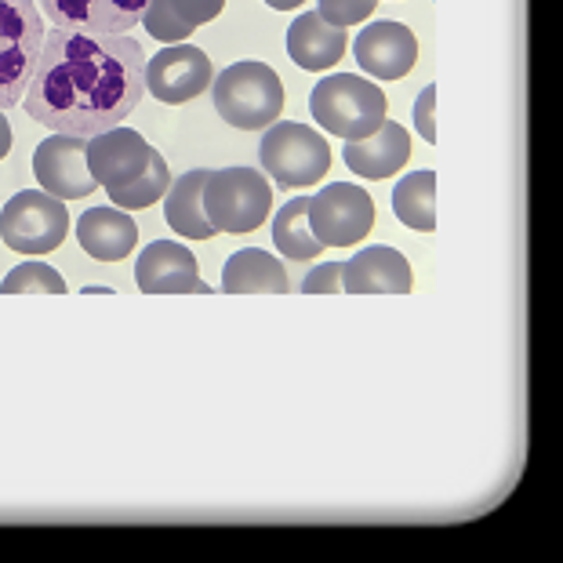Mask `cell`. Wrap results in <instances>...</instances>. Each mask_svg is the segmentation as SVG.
Here are the masks:
<instances>
[{
    "mask_svg": "<svg viewBox=\"0 0 563 563\" xmlns=\"http://www.w3.org/2000/svg\"><path fill=\"white\" fill-rule=\"evenodd\" d=\"M146 95V52L128 33L55 26L26 88V113L55 135L91 139L135 113Z\"/></svg>",
    "mask_w": 563,
    "mask_h": 563,
    "instance_id": "6da1fadb",
    "label": "cell"
},
{
    "mask_svg": "<svg viewBox=\"0 0 563 563\" xmlns=\"http://www.w3.org/2000/svg\"><path fill=\"white\" fill-rule=\"evenodd\" d=\"M214 110L225 124L241 131H262L284 113V84L277 69L255 58L225 66L219 77L211 80Z\"/></svg>",
    "mask_w": 563,
    "mask_h": 563,
    "instance_id": "7a4b0ae2",
    "label": "cell"
},
{
    "mask_svg": "<svg viewBox=\"0 0 563 563\" xmlns=\"http://www.w3.org/2000/svg\"><path fill=\"white\" fill-rule=\"evenodd\" d=\"M386 110H389L386 91L378 84L353 74H331L309 91V113H313V121L345 142L367 139L371 131H378V124L386 121Z\"/></svg>",
    "mask_w": 563,
    "mask_h": 563,
    "instance_id": "3957f363",
    "label": "cell"
},
{
    "mask_svg": "<svg viewBox=\"0 0 563 563\" xmlns=\"http://www.w3.org/2000/svg\"><path fill=\"white\" fill-rule=\"evenodd\" d=\"M44 37V15L33 0H0V110L26 99Z\"/></svg>",
    "mask_w": 563,
    "mask_h": 563,
    "instance_id": "277c9868",
    "label": "cell"
},
{
    "mask_svg": "<svg viewBox=\"0 0 563 563\" xmlns=\"http://www.w3.org/2000/svg\"><path fill=\"white\" fill-rule=\"evenodd\" d=\"M273 186L255 167H222L208 172L203 183V214L214 225V233H255L269 219Z\"/></svg>",
    "mask_w": 563,
    "mask_h": 563,
    "instance_id": "5b68a950",
    "label": "cell"
},
{
    "mask_svg": "<svg viewBox=\"0 0 563 563\" xmlns=\"http://www.w3.org/2000/svg\"><path fill=\"white\" fill-rule=\"evenodd\" d=\"M258 161L280 189H306L331 172V146L317 128L273 121L258 142Z\"/></svg>",
    "mask_w": 563,
    "mask_h": 563,
    "instance_id": "8992f818",
    "label": "cell"
},
{
    "mask_svg": "<svg viewBox=\"0 0 563 563\" xmlns=\"http://www.w3.org/2000/svg\"><path fill=\"white\" fill-rule=\"evenodd\" d=\"M69 233L66 203L44 189H22L0 208V241L15 255H52Z\"/></svg>",
    "mask_w": 563,
    "mask_h": 563,
    "instance_id": "52a82bcc",
    "label": "cell"
},
{
    "mask_svg": "<svg viewBox=\"0 0 563 563\" xmlns=\"http://www.w3.org/2000/svg\"><path fill=\"white\" fill-rule=\"evenodd\" d=\"M309 225L323 247H353L375 225V200L361 186L331 183L309 197Z\"/></svg>",
    "mask_w": 563,
    "mask_h": 563,
    "instance_id": "ba28073f",
    "label": "cell"
},
{
    "mask_svg": "<svg viewBox=\"0 0 563 563\" xmlns=\"http://www.w3.org/2000/svg\"><path fill=\"white\" fill-rule=\"evenodd\" d=\"M33 175H37L44 194L58 200H84L99 189L88 167V139L80 135H55L52 131V139H44L33 150Z\"/></svg>",
    "mask_w": 563,
    "mask_h": 563,
    "instance_id": "9c48e42d",
    "label": "cell"
},
{
    "mask_svg": "<svg viewBox=\"0 0 563 563\" xmlns=\"http://www.w3.org/2000/svg\"><path fill=\"white\" fill-rule=\"evenodd\" d=\"M214 69L203 47L194 44H167L164 52L146 58V91L157 102L183 106L211 88Z\"/></svg>",
    "mask_w": 563,
    "mask_h": 563,
    "instance_id": "30bf717a",
    "label": "cell"
},
{
    "mask_svg": "<svg viewBox=\"0 0 563 563\" xmlns=\"http://www.w3.org/2000/svg\"><path fill=\"white\" fill-rule=\"evenodd\" d=\"M353 55L364 74L378 77V80H400L411 74L418 63V41L404 22L378 19L356 33Z\"/></svg>",
    "mask_w": 563,
    "mask_h": 563,
    "instance_id": "8fae6325",
    "label": "cell"
},
{
    "mask_svg": "<svg viewBox=\"0 0 563 563\" xmlns=\"http://www.w3.org/2000/svg\"><path fill=\"white\" fill-rule=\"evenodd\" d=\"M135 284L150 295H208L194 251L175 241H153L135 262Z\"/></svg>",
    "mask_w": 563,
    "mask_h": 563,
    "instance_id": "7c38bea8",
    "label": "cell"
},
{
    "mask_svg": "<svg viewBox=\"0 0 563 563\" xmlns=\"http://www.w3.org/2000/svg\"><path fill=\"white\" fill-rule=\"evenodd\" d=\"M150 157H153V146L135 128L117 124L88 139V167H91L95 183L106 189L135 183V178L146 172Z\"/></svg>",
    "mask_w": 563,
    "mask_h": 563,
    "instance_id": "4fadbf2b",
    "label": "cell"
},
{
    "mask_svg": "<svg viewBox=\"0 0 563 563\" xmlns=\"http://www.w3.org/2000/svg\"><path fill=\"white\" fill-rule=\"evenodd\" d=\"M415 287L411 262L397 247H364L342 262V291L350 295H407Z\"/></svg>",
    "mask_w": 563,
    "mask_h": 563,
    "instance_id": "5bb4252c",
    "label": "cell"
},
{
    "mask_svg": "<svg viewBox=\"0 0 563 563\" xmlns=\"http://www.w3.org/2000/svg\"><path fill=\"white\" fill-rule=\"evenodd\" d=\"M41 8L63 30L128 33L142 22L150 0H41Z\"/></svg>",
    "mask_w": 563,
    "mask_h": 563,
    "instance_id": "9a60e30c",
    "label": "cell"
},
{
    "mask_svg": "<svg viewBox=\"0 0 563 563\" xmlns=\"http://www.w3.org/2000/svg\"><path fill=\"white\" fill-rule=\"evenodd\" d=\"M342 157L353 175L382 183V178L404 172L407 161H411V135L397 121H382L378 131H371L367 139L345 142Z\"/></svg>",
    "mask_w": 563,
    "mask_h": 563,
    "instance_id": "2e32d148",
    "label": "cell"
},
{
    "mask_svg": "<svg viewBox=\"0 0 563 563\" xmlns=\"http://www.w3.org/2000/svg\"><path fill=\"white\" fill-rule=\"evenodd\" d=\"M77 244L99 262H121L139 244V225L121 208H88L77 222Z\"/></svg>",
    "mask_w": 563,
    "mask_h": 563,
    "instance_id": "e0dca14e",
    "label": "cell"
},
{
    "mask_svg": "<svg viewBox=\"0 0 563 563\" xmlns=\"http://www.w3.org/2000/svg\"><path fill=\"white\" fill-rule=\"evenodd\" d=\"M345 44H350L345 30L323 22L317 11L298 15L291 22V30H287V55H291V63L298 69H309V74L331 69L345 55Z\"/></svg>",
    "mask_w": 563,
    "mask_h": 563,
    "instance_id": "ac0fdd59",
    "label": "cell"
},
{
    "mask_svg": "<svg viewBox=\"0 0 563 563\" xmlns=\"http://www.w3.org/2000/svg\"><path fill=\"white\" fill-rule=\"evenodd\" d=\"M203 183H208V172H186L164 194V219L172 233L186 236V241H211L214 236V225L203 214Z\"/></svg>",
    "mask_w": 563,
    "mask_h": 563,
    "instance_id": "d6986e66",
    "label": "cell"
},
{
    "mask_svg": "<svg viewBox=\"0 0 563 563\" xmlns=\"http://www.w3.org/2000/svg\"><path fill=\"white\" fill-rule=\"evenodd\" d=\"M287 287L291 284H287L284 262L262 247L236 251V255L225 258V266H222V291H230V295H255V291L284 295Z\"/></svg>",
    "mask_w": 563,
    "mask_h": 563,
    "instance_id": "ffe728a7",
    "label": "cell"
},
{
    "mask_svg": "<svg viewBox=\"0 0 563 563\" xmlns=\"http://www.w3.org/2000/svg\"><path fill=\"white\" fill-rule=\"evenodd\" d=\"M393 214L415 233L437 230V172H415L404 175L393 189Z\"/></svg>",
    "mask_w": 563,
    "mask_h": 563,
    "instance_id": "44dd1931",
    "label": "cell"
},
{
    "mask_svg": "<svg viewBox=\"0 0 563 563\" xmlns=\"http://www.w3.org/2000/svg\"><path fill=\"white\" fill-rule=\"evenodd\" d=\"M273 244L291 262L320 258L323 244L313 236V225H309V197H295L277 211V219H273Z\"/></svg>",
    "mask_w": 563,
    "mask_h": 563,
    "instance_id": "7402d4cb",
    "label": "cell"
},
{
    "mask_svg": "<svg viewBox=\"0 0 563 563\" xmlns=\"http://www.w3.org/2000/svg\"><path fill=\"white\" fill-rule=\"evenodd\" d=\"M167 186H172V172H167V161L161 157L157 150H153V157H150V164H146V172H142V175L135 178V183L113 186V189H106V194H110V200H113L121 211H142V208H150V203L164 200Z\"/></svg>",
    "mask_w": 563,
    "mask_h": 563,
    "instance_id": "603a6c76",
    "label": "cell"
},
{
    "mask_svg": "<svg viewBox=\"0 0 563 563\" xmlns=\"http://www.w3.org/2000/svg\"><path fill=\"white\" fill-rule=\"evenodd\" d=\"M22 291L63 295L66 280L58 277V269H52L47 262H19V266L0 280V295H22Z\"/></svg>",
    "mask_w": 563,
    "mask_h": 563,
    "instance_id": "cb8c5ba5",
    "label": "cell"
},
{
    "mask_svg": "<svg viewBox=\"0 0 563 563\" xmlns=\"http://www.w3.org/2000/svg\"><path fill=\"white\" fill-rule=\"evenodd\" d=\"M142 22H146L150 37L161 41V44H186V37L194 33L183 19L175 15V8L167 4V0H150V8H146V15H142Z\"/></svg>",
    "mask_w": 563,
    "mask_h": 563,
    "instance_id": "d4e9b609",
    "label": "cell"
},
{
    "mask_svg": "<svg viewBox=\"0 0 563 563\" xmlns=\"http://www.w3.org/2000/svg\"><path fill=\"white\" fill-rule=\"evenodd\" d=\"M378 0H317V15L323 22H331V26H356V22H364L375 15Z\"/></svg>",
    "mask_w": 563,
    "mask_h": 563,
    "instance_id": "484cf974",
    "label": "cell"
},
{
    "mask_svg": "<svg viewBox=\"0 0 563 563\" xmlns=\"http://www.w3.org/2000/svg\"><path fill=\"white\" fill-rule=\"evenodd\" d=\"M167 4L175 8V15L183 19L189 30H197V26H203V22L222 15L225 0H167Z\"/></svg>",
    "mask_w": 563,
    "mask_h": 563,
    "instance_id": "4316f807",
    "label": "cell"
},
{
    "mask_svg": "<svg viewBox=\"0 0 563 563\" xmlns=\"http://www.w3.org/2000/svg\"><path fill=\"white\" fill-rule=\"evenodd\" d=\"M306 295H334L342 291V262H323V266L309 269L302 280Z\"/></svg>",
    "mask_w": 563,
    "mask_h": 563,
    "instance_id": "83f0119b",
    "label": "cell"
},
{
    "mask_svg": "<svg viewBox=\"0 0 563 563\" xmlns=\"http://www.w3.org/2000/svg\"><path fill=\"white\" fill-rule=\"evenodd\" d=\"M433 106H437V84H429V88H422V95H418V102H415V128H418V135H422L426 142H437Z\"/></svg>",
    "mask_w": 563,
    "mask_h": 563,
    "instance_id": "f1b7e54d",
    "label": "cell"
},
{
    "mask_svg": "<svg viewBox=\"0 0 563 563\" xmlns=\"http://www.w3.org/2000/svg\"><path fill=\"white\" fill-rule=\"evenodd\" d=\"M8 150H11V124H8L4 110H0V161L8 157Z\"/></svg>",
    "mask_w": 563,
    "mask_h": 563,
    "instance_id": "f546056e",
    "label": "cell"
},
{
    "mask_svg": "<svg viewBox=\"0 0 563 563\" xmlns=\"http://www.w3.org/2000/svg\"><path fill=\"white\" fill-rule=\"evenodd\" d=\"M266 4H269L273 11H291V8H298V4H306V0H266Z\"/></svg>",
    "mask_w": 563,
    "mask_h": 563,
    "instance_id": "4dcf8cb0",
    "label": "cell"
}]
</instances>
